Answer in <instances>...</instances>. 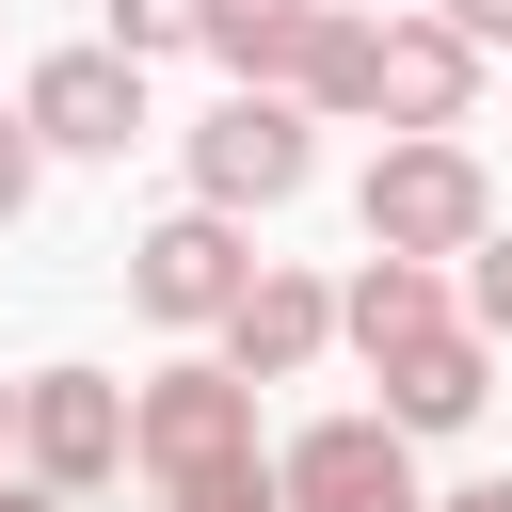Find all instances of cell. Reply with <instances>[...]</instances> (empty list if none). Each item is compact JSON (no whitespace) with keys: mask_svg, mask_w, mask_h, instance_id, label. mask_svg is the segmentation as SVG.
Returning <instances> with one entry per match:
<instances>
[{"mask_svg":"<svg viewBox=\"0 0 512 512\" xmlns=\"http://www.w3.org/2000/svg\"><path fill=\"white\" fill-rule=\"evenodd\" d=\"M128 464L176 496V480H256L272 448H256V368H224V352H176L160 384H128Z\"/></svg>","mask_w":512,"mask_h":512,"instance_id":"6da1fadb","label":"cell"},{"mask_svg":"<svg viewBox=\"0 0 512 512\" xmlns=\"http://www.w3.org/2000/svg\"><path fill=\"white\" fill-rule=\"evenodd\" d=\"M352 224H368L384 256H464V240L496 224V176H480L464 128H384V160L352 176Z\"/></svg>","mask_w":512,"mask_h":512,"instance_id":"7a4b0ae2","label":"cell"},{"mask_svg":"<svg viewBox=\"0 0 512 512\" xmlns=\"http://www.w3.org/2000/svg\"><path fill=\"white\" fill-rule=\"evenodd\" d=\"M176 160H192V192H208V208H240V224H256V208H288V192L320 176V128H304V96L224 80V112H192V144H176Z\"/></svg>","mask_w":512,"mask_h":512,"instance_id":"3957f363","label":"cell"},{"mask_svg":"<svg viewBox=\"0 0 512 512\" xmlns=\"http://www.w3.org/2000/svg\"><path fill=\"white\" fill-rule=\"evenodd\" d=\"M256 288V240H240V208H160L144 240H128V304L160 320V336H224V304Z\"/></svg>","mask_w":512,"mask_h":512,"instance_id":"277c9868","label":"cell"},{"mask_svg":"<svg viewBox=\"0 0 512 512\" xmlns=\"http://www.w3.org/2000/svg\"><path fill=\"white\" fill-rule=\"evenodd\" d=\"M272 496H288V512H432V496H416V432H400L384 400L304 416V432L272 448Z\"/></svg>","mask_w":512,"mask_h":512,"instance_id":"5b68a950","label":"cell"},{"mask_svg":"<svg viewBox=\"0 0 512 512\" xmlns=\"http://www.w3.org/2000/svg\"><path fill=\"white\" fill-rule=\"evenodd\" d=\"M16 464H32L48 496L128 480V384H112V368H32V384H16Z\"/></svg>","mask_w":512,"mask_h":512,"instance_id":"8992f818","label":"cell"},{"mask_svg":"<svg viewBox=\"0 0 512 512\" xmlns=\"http://www.w3.org/2000/svg\"><path fill=\"white\" fill-rule=\"evenodd\" d=\"M480 64H496V48L448 32L432 0L368 16V112H384V128H464V112H480Z\"/></svg>","mask_w":512,"mask_h":512,"instance_id":"52a82bcc","label":"cell"},{"mask_svg":"<svg viewBox=\"0 0 512 512\" xmlns=\"http://www.w3.org/2000/svg\"><path fill=\"white\" fill-rule=\"evenodd\" d=\"M16 112H32V144L48 160H128L144 144V64L96 32V48H48L32 80H16Z\"/></svg>","mask_w":512,"mask_h":512,"instance_id":"ba28073f","label":"cell"},{"mask_svg":"<svg viewBox=\"0 0 512 512\" xmlns=\"http://www.w3.org/2000/svg\"><path fill=\"white\" fill-rule=\"evenodd\" d=\"M336 352V288L320 272H288V256H256V288L224 304V368H256V384H304Z\"/></svg>","mask_w":512,"mask_h":512,"instance_id":"9c48e42d","label":"cell"},{"mask_svg":"<svg viewBox=\"0 0 512 512\" xmlns=\"http://www.w3.org/2000/svg\"><path fill=\"white\" fill-rule=\"evenodd\" d=\"M368 384H384V416H400V432H464V416L496 400V336H480V320H432V336L368 352Z\"/></svg>","mask_w":512,"mask_h":512,"instance_id":"30bf717a","label":"cell"},{"mask_svg":"<svg viewBox=\"0 0 512 512\" xmlns=\"http://www.w3.org/2000/svg\"><path fill=\"white\" fill-rule=\"evenodd\" d=\"M432 320H464L448 256H384V240H368V272L336 288V336H352V352H400V336H432Z\"/></svg>","mask_w":512,"mask_h":512,"instance_id":"8fae6325","label":"cell"},{"mask_svg":"<svg viewBox=\"0 0 512 512\" xmlns=\"http://www.w3.org/2000/svg\"><path fill=\"white\" fill-rule=\"evenodd\" d=\"M320 16H336V0H208V64L288 96V80H304V48H320Z\"/></svg>","mask_w":512,"mask_h":512,"instance_id":"7c38bea8","label":"cell"},{"mask_svg":"<svg viewBox=\"0 0 512 512\" xmlns=\"http://www.w3.org/2000/svg\"><path fill=\"white\" fill-rule=\"evenodd\" d=\"M448 288H464V320H480V336L512 352V224H480V240L448 256Z\"/></svg>","mask_w":512,"mask_h":512,"instance_id":"4fadbf2b","label":"cell"},{"mask_svg":"<svg viewBox=\"0 0 512 512\" xmlns=\"http://www.w3.org/2000/svg\"><path fill=\"white\" fill-rule=\"evenodd\" d=\"M112 48H128V64H176V48H208V0H112Z\"/></svg>","mask_w":512,"mask_h":512,"instance_id":"5bb4252c","label":"cell"},{"mask_svg":"<svg viewBox=\"0 0 512 512\" xmlns=\"http://www.w3.org/2000/svg\"><path fill=\"white\" fill-rule=\"evenodd\" d=\"M32 176H48V144H32V112H0V224H32Z\"/></svg>","mask_w":512,"mask_h":512,"instance_id":"9a60e30c","label":"cell"},{"mask_svg":"<svg viewBox=\"0 0 512 512\" xmlns=\"http://www.w3.org/2000/svg\"><path fill=\"white\" fill-rule=\"evenodd\" d=\"M160 512H288V496H272V464H256V480H176Z\"/></svg>","mask_w":512,"mask_h":512,"instance_id":"2e32d148","label":"cell"},{"mask_svg":"<svg viewBox=\"0 0 512 512\" xmlns=\"http://www.w3.org/2000/svg\"><path fill=\"white\" fill-rule=\"evenodd\" d=\"M432 16H448V32H480V48L512 64V0H432Z\"/></svg>","mask_w":512,"mask_h":512,"instance_id":"e0dca14e","label":"cell"},{"mask_svg":"<svg viewBox=\"0 0 512 512\" xmlns=\"http://www.w3.org/2000/svg\"><path fill=\"white\" fill-rule=\"evenodd\" d=\"M432 512H512V480H464V496H432Z\"/></svg>","mask_w":512,"mask_h":512,"instance_id":"ac0fdd59","label":"cell"},{"mask_svg":"<svg viewBox=\"0 0 512 512\" xmlns=\"http://www.w3.org/2000/svg\"><path fill=\"white\" fill-rule=\"evenodd\" d=\"M0 512H64V496H48V480H32V464H16V480H0Z\"/></svg>","mask_w":512,"mask_h":512,"instance_id":"d6986e66","label":"cell"},{"mask_svg":"<svg viewBox=\"0 0 512 512\" xmlns=\"http://www.w3.org/2000/svg\"><path fill=\"white\" fill-rule=\"evenodd\" d=\"M0 448H16V384H0Z\"/></svg>","mask_w":512,"mask_h":512,"instance_id":"ffe728a7","label":"cell"},{"mask_svg":"<svg viewBox=\"0 0 512 512\" xmlns=\"http://www.w3.org/2000/svg\"><path fill=\"white\" fill-rule=\"evenodd\" d=\"M352 16H400V0H352Z\"/></svg>","mask_w":512,"mask_h":512,"instance_id":"44dd1931","label":"cell"}]
</instances>
